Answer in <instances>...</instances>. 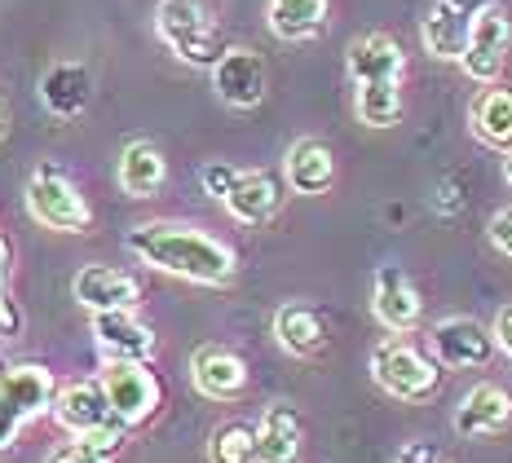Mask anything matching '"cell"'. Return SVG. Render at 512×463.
<instances>
[{
    "instance_id": "obj_36",
    "label": "cell",
    "mask_w": 512,
    "mask_h": 463,
    "mask_svg": "<svg viewBox=\"0 0 512 463\" xmlns=\"http://www.w3.org/2000/svg\"><path fill=\"white\" fill-rule=\"evenodd\" d=\"M5 133H9V111H5V102H0V142H5Z\"/></svg>"
},
{
    "instance_id": "obj_26",
    "label": "cell",
    "mask_w": 512,
    "mask_h": 463,
    "mask_svg": "<svg viewBox=\"0 0 512 463\" xmlns=\"http://www.w3.org/2000/svg\"><path fill=\"white\" fill-rule=\"evenodd\" d=\"M358 120L367 128H393L402 120V80H380V84H358L354 89Z\"/></svg>"
},
{
    "instance_id": "obj_11",
    "label": "cell",
    "mask_w": 512,
    "mask_h": 463,
    "mask_svg": "<svg viewBox=\"0 0 512 463\" xmlns=\"http://www.w3.org/2000/svg\"><path fill=\"white\" fill-rule=\"evenodd\" d=\"M93 340L106 353V362H151L155 353V331L133 309H106L93 314Z\"/></svg>"
},
{
    "instance_id": "obj_2",
    "label": "cell",
    "mask_w": 512,
    "mask_h": 463,
    "mask_svg": "<svg viewBox=\"0 0 512 463\" xmlns=\"http://www.w3.org/2000/svg\"><path fill=\"white\" fill-rule=\"evenodd\" d=\"M155 31L164 36V45L177 53L190 67H217L226 45H221V31L212 23L208 0H159L155 9Z\"/></svg>"
},
{
    "instance_id": "obj_25",
    "label": "cell",
    "mask_w": 512,
    "mask_h": 463,
    "mask_svg": "<svg viewBox=\"0 0 512 463\" xmlns=\"http://www.w3.org/2000/svg\"><path fill=\"white\" fill-rule=\"evenodd\" d=\"M473 133L495 150H512V89H486L473 102Z\"/></svg>"
},
{
    "instance_id": "obj_20",
    "label": "cell",
    "mask_w": 512,
    "mask_h": 463,
    "mask_svg": "<svg viewBox=\"0 0 512 463\" xmlns=\"http://www.w3.org/2000/svg\"><path fill=\"white\" fill-rule=\"evenodd\" d=\"M89 98H93V75H89V67H80V62H58V67H49L45 80H40V102H45L58 120L80 115L84 106H89Z\"/></svg>"
},
{
    "instance_id": "obj_22",
    "label": "cell",
    "mask_w": 512,
    "mask_h": 463,
    "mask_svg": "<svg viewBox=\"0 0 512 463\" xmlns=\"http://www.w3.org/2000/svg\"><path fill=\"white\" fill-rule=\"evenodd\" d=\"M274 336H279V344L287 353H296V358H314V353L327 349V322L314 305L292 300V305H283L279 314H274Z\"/></svg>"
},
{
    "instance_id": "obj_32",
    "label": "cell",
    "mask_w": 512,
    "mask_h": 463,
    "mask_svg": "<svg viewBox=\"0 0 512 463\" xmlns=\"http://www.w3.org/2000/svg\"><path fill=\"white\" fill-rule=\"evenodd\" d=\"M398 463H451V459H446L437 446H429V441H407V446H402V455H398Z\"/></svg>"
},
{
    "instance_id": "obj_16",
    "label": "cell",
    "mask_w": 512,
    "mask_h": 463,
    "mask_svg": "<svg viewBox=\"0 0 512 463\" xmlns=\"http://www.w3.org/2000/svg\"><path fill=\"white\" fill-rule=\"evenodd\" d=\"M283 208V181L274 172H239L234 190L226 195V212L243 225H265Z\"/></svg>"
},
{
    "instance_id": "obj_10",
    "label": "cell",
    "mask_w": 512,
    "mask_h": 463,
    "mask_svg": "<svg viewBox=\"0 0 512 463\" xmlns=\"http://www.w3.org/2000/svg\"><path fill=\"white\" fill-rule=\"evenodd\" d=\"M212 89L234 111H252L265 98V62L256 49H226L212 67Z\"/></svg>"
},
{
    "instance_id": "obj_21",
    "label": "cell",
    "mask_w": 512,
    "mask_h": 463,
    "mask_svg": "<svg viewBox=\"0 0 512 463\" xmlns=\"http://www.w3.org/2000/svg\"><path fill=\"white\" fill-rule=\"evenodd\" d=\"M468 31H473V18H468L460 5H451V0H437L429 9V18H424V27H420V40L433 58L460 62L464 49H468Z\"/></svg>"
},
{
    "instance_id": "obj_17",
    "label": "cell",
    "mask_w": 512,
    "mask_h": 463,
    "mask_svg": "<svg viewBox=\"0 0 512 463\" xmlns=\"http://www.w3.org/2000/svg\"><path fill=\"white\" fill-rule=\"evenodd\" d=\"M512 419V397L499 384H477L473 393H464V402L455 406V433L460 437H495L499 428H508Z\"/></svg>"
},
{
    "instance_id": "obj_6",
    "label": "cell",
    "mask_w": 512,
    "mask_h": 463,
    "mask_svg": "<svg viewBox=\"0 0 512 463\" xmlns=\"http://www.w3.org/2000/svg\"><path fill=\"white\" fill-rule=\"evenodd\" d=\"M53 415H58V424L76 437H106V433L124 437L128 433V424L111 411V402H106L102 380H76V384H67V389H58V397H53Z\"/></svg>"
},
{
    "instance_id": "obj_37",
    "label": "cell",
    "mask_w": 512,
    "mask_h": 463,
    "mask_svg": "<svg viewBox=\"0 0 512 463\" xmlns=\"http://www.w3.org/2000/svg\"><path fill=\"white\" fill-rule=\"evenodd\" d=\"M504 177H508V186H512V155L504 159Z\"/></svg>"
},
{
    "instance_id": "obj_28",
    "label": "cell",
    "mask_w": 512,
    "mask_h": 463,
    "mask_svg": "<svg viewBox=\"0 0 512 463\" xmlns=\"http://www.w3.org/2000/svg\"><path fill=\"white\" fill-rule=\"evenodd\" d=\"M120 446H124L120 433H106V437H71V441H62V446H53L45 463H111L115 455H120Z\"/></svg>"
},
{
    "instance_id": "obj_3",
    "label": "cell",
    "mask_w": 512,
    "mask_h": 463,
    "mask_svg": "<svg viewBox=\"0 0 512 463\" xmlns=\"http://www.w3.org/2000/svg\"><path fill=\"white\" fill-rule=\"evenodd\" d=\"M53 397H58V380L45 362H18L0 371V450H9L18 441V433L53 411Z\"/></svg>"
},
{
    "instance_id": "obj_29",
    "label": "cell",
    "mask_w": 512,
    "mask_h": 463,
    "mask_svg": "<svg viewBox=\"0 0 512 463\" xmlns=\"http://www.w3.org/2000/svg\"><path fill=\"white\" fill-rule=\"evenodd\" d=\"M23 331V309L9 300V247L0 239V336L14 340Z\"/></svg>"
},
{
    "instance_id": "obj_30",
    "label": "cell",
    "mask_w": 512,
    "mask_h": 463,
    "mask_svg": "<svg viewBox=\"0 0 512 463\" xmlns=\"http://www.w3.org/2000/svg\"><path fill=\"white\" fill-rule=\"evenodd\" d=\"M199 181H204V190H208L212 199L226 203V195L234 190V181H239V168H230V164H204Z\"/></svg>"
},
{
    "instance_id": "obj_31",
    "label": "cell",
    "mask_w": 512,
    "mask_h": 463,
    "mask_svg": "<svg viewBox=\"0 0 512 463\" xmlns=\"http://www.w3.org/2000/svg\"><path fill=\"white\" fill-rule=\"evenodd\" d=\"M490 243H495L504 256H512V208H504V212H495V217H490Z\"/></svg>"
},
{
    "instance_id": "obj_14",
    "label": "cell",
    "mask_w": 512,
    "mask_h": 463,
    "mask_svg": "<svg viewBox=\"0 0 512 463\" xmlns=\"http://www.w3.org/2000/svg\"><path fill=\"white\" fill-rule=\"evenodd\" d=\"M76 300L89 314H106V309H133L142 300V283L128 269L115 265H84L76 274Z\"/></svg>"
},
{
    "instance_id": "obj_1",
    "label": "cell",
    "mask_w": 512,
    "mask_h": 463,
    "mask_svg": "<svg viewBox=\"0 0 512 463\" xmlns=\"http://www.w3.org/2000/svg\"><path fill=\"white\" fill-rule=\"evenodd\" d=\"M124 243L137 261L164 269V274H173V278H186V283L226 287L234 278V252L226 243L212 239V234L195 230V225H181V221L133 225Z\"/></svg>"
},
{
    "instance_id": "obj_4",
    "label": "cell",
    "mask_w": 512,
    "mask_h": 463,
    "mask_svg": "<svg viewBox=\"0 0 512 463\" xmlns=\"http://www.w3.org/2000/svg\"><path fill=\"white\" fill-rule=\"evenodd\" d=\"M27 212L49 230L62 234H84L93 225L89 199L80 195V186L67 177L58 164H40L27 181Z\"/></svg>"
},
{
    "instance_id": "obj_23",
    "label": "cell",
    "mask_w": 512,
    "mask_h": 463,
    "mask_svg": "<svg viewBox=\"0 0 512 463\" xmlns=\"http://www.w3.org/2000/svg\"><path fill=\"white\" fill-rule=\"evenodd\" d=\"M168 177V164H164V150L155 142H128L124 155H120V190L133 199H151L159 195Z\"/></svg>"
},
{
    "instance_id": "obj_13",
    "label": "cell",
    "mask_w": 512,
    "mask_h": 463,
    "mask_svg": "<svg viewBox=\"0 0 512 463\" xmlns=\"http://www.w3.org/2000/svg\"><path fill=\"white\" fill-rule=\"evenodd\" d=\"M371 309L389 331H411L424 314V300L415 292L411 274L402 265H380L376 269V292H371Z\"/></svg>"
},
{
    "instance_id": "obj_24",
    "label": "cell",
    "mask_w": 512,
    "mask_h": 463,
    "mask_svg": "<svg viewBox=\"0 0 512 463\" xmlns=\"http://www.w3.org/2000/svg\"><path fill=\"white\" fill-rule=\"evenodd\" d=\"M265 18L279 40H314L327 27V0H270Z\"/></svg>"
},
{
    "instance_id": "obj_33",
    "label": "cell",
    "mask_w": 512,
    "mask_h": 463,
    "mask_svg": "<svg viewBox=\"0 0 512 463\" xmlns=\"http://www.w3.org/2000/svg\"><path fill=\"white\" fill-rule=\"evenodd\" d=\"M495 340H499V349L512 358V305L508 309H499V318H495Z\"/></svg>"
},
{
    "instance_id": "obj_5",
    "label": "cell",
    "mask_w": 512,
    "mask_h": 463,
    "mask_svg": "<svg viewBox=\"0 0 512 463\" xmlns=\"http://www.w3.org/2000/svg\"><path fill=\"white\" fill-rule=\"evenodd\" d=\"M371 380L389 397H398V402H424V397L437 393L442 375H437V362L424 358L415 344L384 340V344H376V353H371Z\"/></svg>"
},
{
    "instance_id": "obj_34",
    "label": "cell",
    "mask_w": 512,
    "mask_h": 463,
    "mask_svg": "<svg viewBox=\"0 0 512 463\" xmlns=\"http://www.w3.org/2000/svg\"><path fill=\"white\" fill-rule=\"evenodd\" d=\"M437 208H442V212H455V208H460V195H455V186H451V181H446V186H442V195H437Z\"/></svg>"
},
{
    "instance_id": "obj_27",
    "label": "cell",
    "mask_w": 512,
    "mask_h": 463,
    "mask_svg": "<svg viewBox=\"0 0 512 463\" xmlns=\"http://www.w3.org/2000/svg\"><path fill=\"white\" fill-rule=\"evenodd\" d=\"M208 463H261V455H256V428L239 424V419L221 424L208 441Z\"/></svg>"
},
{
    "instance_id": "obj_12",
    "label": "cell",
    "mask_w": 512,
    "mask_h": 463,
    "mask_svg": "<svg viewBox=\"0 0 512 463\" xmlns=\"http://www.w3.org/2000/svg\"><path fill=\"white\" fill-rule=\"evenodd\" d=\"M190 380L212 402H234L248 389V362L226 344H199L195 358H190Z\"/></svg>"
},
{
    "instance_id": "obj_19",
    "label": "cell",
    "mask_w": 512,
    "mask_h": 463,
    "mask_svg": "<svg viewBox=\"0 0 512 463\" xmlns=\"http://www.w3.org/2000/svg\"><path fill=\"white\" fill-rule=\"evenodd\" d=\"M287 186L296 190V195H327L336 181V159L327 142H318V137H301L292 150H287Z\"/></svg>"
},
{
    "instance_id": "obj_7",
    "label": "cell",
    "mask_w": 512,
    "mask_h": 463,
    "mask_svg": "<svg viewBox=\"0 0 512 463\" xmlns=\"http://www.w3.org/2000/svg\"><path fill=\"white\" fill-rule=\"evenodd\" d=\"M102 389H106L111 411L120 415L128 428L146 424V419L159 411V402H164V389H159L155 371H146V362H106Z\"/></svg>"
},
{
    "instance_id": "obj_35",
    "label": "cell",
    "mask_w": 512,
    "mask_h": 463,
    "mask_svg": "<svg viewBox=\"0 0 512 463\" xmlns=\"http://www.w3.org/2000/svg\"><path fill=\"white\" fill-rule=\"evenodd\" d=\"M451 5H460L468 18H477V14H482V9H490V5H495V0H451Z\"/></svg>"
},
{
    "instance_id": "obj_15",
    "label": "cell",
    "mask_w": 512,
    "mask_h": 463,
    "mask_svg": "<svg viewBox=\"0 0 512 463\" xmlns=\"http://www.w3.org/2000/svg\"><path fill=\"white\" fill-rule=\"evenodd\" d=\"M349 62V80L358 84H380V80H402V71H407V58H402L398 40L384 36V31H367V36H358L354 45L345 53Z\"/></svg>"
},
{
    "instance_id": "obj_18",
    "label": "cell",
    "mask_w": 512,
    "mask_h": 463,
    "mask_svg": "<svg viewBox=\"0 0 512 463\" xmlns=\"http://www.w3.org/2000/svg\"><path fill=\"white\" fill-rule=\"evenodd\" d=\"M301 415H296V406L287 402H274L265 406L261 424H256V455L261 463H296L301 459Z\"/></svg>"
},
{
    "instance_id": "obj_8",
    "label": "cell",
    "mask_w": 512,
    "mask_h": 463,
    "mask_svg": "<svg viewBox=\"0 0 512 463\" xmlns=\"http://www.w3.org/2000/svg\"><path fill=\"white\" fill-rule=\"evenodd\" d=\"M508 45H512V23L504 14V5H490L473 18V31H468V49L460 58V67L473 75L477 84H495L504 75V62H508Z\"/></svg>"
},
{
    "instance_id": "obj_9",
    "label": "cell",
    "mask_w": 512,
    "mask_h": 463,
    "mask_svg": "<svg viewBox=\"0 0 512 463\" xmlns=\"http://www.w3.org/2000/svg\"><path fill=\"white\" fill-rule=\"evenodd\" d=\"M433 358L442 366H455V371H468V366H486L495 358V331H486L477 318H442L433 327Z\"/></svg>"
}]
</instances>
